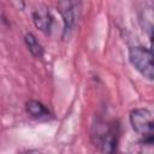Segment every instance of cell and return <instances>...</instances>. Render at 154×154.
Here are the masks:
<instances>
[{"label": "cell", "instance_id": "277c9868", "mask_svg": "<svg viewBox=\"0 0 154 154\" xmlns=\"http://www.w3.org/2000/svg\"><path fill=\"white\" fill-rule=\"evenodd\" d=\"M129 61L132 67L148 81L154 78L152 49L144 46H132L129 48Z\"/></svg>", "mask_w": 154, "mask_h": 154}, {"label": "cell", "instance_id": "3957f363", "mask_svg": "<svg viewBox=\"0 0 154 154\" xmlns=\"http://www.w3.org/2000/svg\"><path fill=\"white\" fill-rule=\"evenodd\" d=\"M58 11L63 18V38H69L78 25L82 14V0H58Z\"/></svg>", "mask_w": 154, "mask_h": 154}, {"label": "cell", "instance_id": "6da1fadb", "mask_svg": "<svg viewBox=\"0 0 154 154\" xmlns=\"http://www.w3.org/2000/svg\"><path fill=\"white\" fill-rule=\"evenodd\" d=\"M90 140L100 152L114 153L119 142L118 122L95 118L90 129Z\"/></svg>", "mask_w": 154, "mask_h": 154}, {"label": "cell", "instance_id": "8992f818", "mask_svg": "<svg viewBox=\"0 0 154 154\" xmlns=\"http://www.w3.org/2000/svg\"><path fill=\"white\" fill-rule=\"evenodd\" d=\"M25 111L31 118L37 120H51L53 118V113L48 107L37 100H29L25 103Z\"/></svg>", "mask_w": 154, "mask_h": 154}, {"label": "cell", "instance_id": "5b68a950", "mask_svg": "<svg viewBox=\"0 0 154 154\" xmlns=\"http://www.w3.org/2000/svg\"><path fill=\"white\" fill-rule=\"evenodd\" d=\"M32 23L41 32L49 35L54 23V18L46 5H38L32 11Z\"/></svg>", "mask_w": 154, "mask_h": 154}, {"label": "cell", "instance_id": "52a82bcc", "mask_svg": "<svg viewBox=\"0 0 154 154\" xmlns=\"http://www.w3.org/2000/svg\"><path fill=\"white\" fill-rule=\"evenodd\" d=\"M24 42H25V46H26L28 51L30 52V54L34 58L42 59V57L45 54V48H43V46L40 43V41L37 40V37L32 32H26L25 34Z\"/></svg>", "mask_w": 154, "mask_h": 154}, {"label": "cell", "instance_id": "7a4b0ae2", "mask_svg": "<svg viewBox=\"0 0 154 154\" xmlns=\"http://www.w3.org/2000/svg\"><path fill=\"white\" fill-rule=\"evenodd\" d=\"M129 120L134 131L140 136L143 146H152L154 142V128L152 112L148 108H134L129 114Z\"/></svg>", "mask_w": 154, "mask_h": 154}]
</instances>
